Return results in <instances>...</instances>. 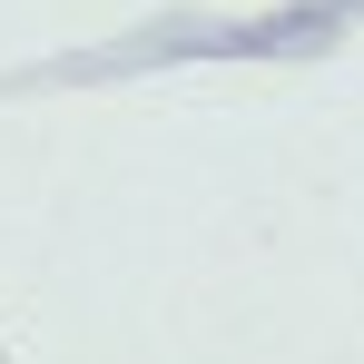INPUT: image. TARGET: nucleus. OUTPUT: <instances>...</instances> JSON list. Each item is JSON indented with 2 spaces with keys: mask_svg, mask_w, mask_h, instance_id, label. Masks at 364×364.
Here are the masks:
<instances>
[]
</instances>
